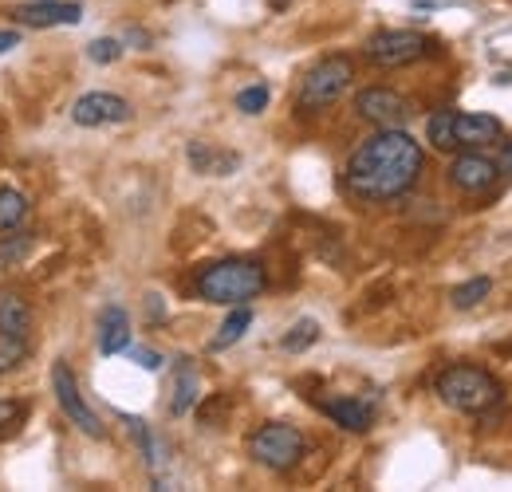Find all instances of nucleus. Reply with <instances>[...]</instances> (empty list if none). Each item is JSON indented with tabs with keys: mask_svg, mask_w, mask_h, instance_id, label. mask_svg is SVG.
I'll list each match as a JSON object with an SVG mask.
<instances>
[{
	"mask_svg": "<svg viewBox=\"0 0 512 492\" xmlns=\"http://www.w3.org/2000/svg\"><path fill=\"white\" fill-rule=\"evenodd\" d=\"M446 174H449V185L461 189V193H489V189L497 185L501 166H497L493 158H485V154L465 150V154H457V158L449 162Z\"/></svg>",
	"mask_w": 512,
	"mask_h": 492,
	"instance_id": "10",
	"label": "nucleus"
},
{
	"mask_svg": "<svg viewBox=\"0 0 512 492\" xmlns=\"http://www.w3.org/2000/svg\"><path fill=\"white\" fill-rule=\"evenodd\" d=\"M197 296L205 304H217V308H237V304H249L256 300L264 288H268V276H264V264L260 260H217V264H205L193 280Z\"/></svg>",
	"mask_w": 512,
	"mask_h": 492,
	"instance_id": "2",
	"label": "nucleus"
},
{
	"mask_svg": "<svg viewBox=\"0 0 512 492\" xmlns=\"http://www.w3.org/2000/svg\"><path fill=\"white\" fill-rule=\"evenodd\" d=\"M130 103L123 95H111V91H87L75 99L71 107V123L75 126H119L130 123Z\"/></svg>",
	"mask_w": 512,
	"mask_h": 492,
	"instance_id": "9",
	"label": "nucleus"
},
{
	"mask_svg": "<svg viewBox=\"0 0 512 492\" xmlns=\"http://www.w3.org/2000/svg\"><path fill=\"white\" fill-rule=\"evenodd\" d=\"M501 174H509L512 178V142L505 146V154H501Z\"/></svg>",
	"mask_w": 512,
	"mask_h": 492,
	"instance_id": "29",
	"label": "nucleus"
},
{
	"mask_svg": "<svg viewBox=\"0 0 512 492\" xmlns=\"http://www.w3.org/2000/svg\"><path fill=\"white\" fill-rule=\"evenodd\" d=\"M501 119L493 115H481V111H453V150H477V146H489L501 138Z\"/></svg>",
	"mask_w": 512,
	"mask_h": 492,
	"instance_id": "12",
	"label": "nucleus"
},
{
	"mask_svg": "<svg viewBox=\"0 0 512 492\" xmlns=\"http://www.w3.org/2000/svg\"><path fill=\"white\" fill-rule=\"evenodd\" d=\"M355 115H359L363 123L383 130V126H406L410 115H414V107H410V99H402V95L390 91V87H363V91L355 95Z\"/></svg>",
	"mask_w": 512,
	"mask_h": 492,
	"instance_id": "8",
	"label": "nucleus"
},
{
	"mask_svg": "<svg viewBox=\"0 0 512 492\" xmlns=\"http://www.w3.org/2000/svg\"><path fill=\"white\" fill-rule=\"evenodd\" d=\"M268 107V87L264 83H253V87H245L241 95H237V111L241 115H260Z\"/></svg>",
	"mask_w": 512,
	"mask_h": 492,
	"instance_id": "24",
	"label": "nucleus"
},
{
	"mask_svg": "<svg viewBox=\"0 0 512 492\" xmlns=\"http://www.w3.org/2000/svg\"><path fill=\"white\" fill-rule=\"evenodd\" d=\"M24 359H28V343H24V335H8V331H0V374L16 370Z\"/></svg>",
	"mask_w": 512,
	"mask_h": 492,
	"instance_id": "23",
	"label": "nucleus"
},
{
	"mask_svg": "<svg viewBox=\"0 0 512 492\" xmlns=\"http://www.w3.org/2000/svg\"><path fill=\"white\" fill-rule=\"evenodd\" d=\"M130 347V315L119 304L103 308L99 315V351L103 355H119Z\"/></svg>",
	"mask_w": 512,
	"mask_h": 492,
	"instance_id": "14",
	"label": "nucleus"
},
{
	"mask_svg": "<svg viewBox=\"0 0 512 492\" xmlns=\"http://www.w3.org/2000/svg\"><path fill=\"white\" fill-rule=\"evenodd\" d=\"M434 390H438V398L446 402L449 410H457V414H481L493 402H501V382L485 367H473V363L446 367L438 374Z\"/></svg>",
	"mask_w": 512,
	"mask_h": 492,
	"instance_id": "3",
	"label": "nucleus"
},
{
	"mask_svg": "<svg viewBox=\"0 0 512 492\" xmlns=\"http://www.w3.org/2000/svg\"><path fill=\"white\" fill-rule=\"evenodd\" d=\"M304 445L308 441H304V433L296 430V426H288V422H264L249 437V457H253L256 465L272 469V473H288V469L300 465Z\"/></svg>",
	"mask_w": 512,
	"mask_h": 492,
	"instance_id": "5",
	"label": "nucleus"
},
{
	"mask_svg": "<svg viewBox=\"0 0 512 492\" xmlns=\"http://www.w3.org/2000/svg\"><path fill=\"white\" fill-rule=\"evenodd\" d=\"M28 327H32V308H28V300L16 296V292H0V331H8V335H28Z\"/></svg>",
	"mask_w": 512,
	"mask_h": 492,
	"instance_id": "16",
	"label": "nucleus"
},
{
	"mask_svg": "<svg viewBox=\"0 0 512 492\" xmlns=\"http://www.w3.org/2000/svg\"><path fill=\"white\" fill-rule=\"evenodd\" d=\"M316 339H320V323H316V319H300V323H292V331L284 335V351L300 355V351H308Z\"/></svg>",
	"mask_w": 512,
	"mask_h": 492,
	"instance_id": "22",
	"label": "nucleus"
},
{
	"mask_svg": "<svg viewBox=\"0 0 512 492\" xmlns=\"http://www.w3.org/2000/svg\"><path fill=\"white\" fill-rule=\"evenodd\" d=\"M489 292H493V280L489 276H473V280H465L461 288H453L449 292V300H453V308H477L481 300H489Z\"/></svg>",
	"mask_w": 512,
	"mask_h": 492,
	"instance_id": "19",
	"label": "nucleus"
},
{
	"mask_svg": "<svg viewBox=\"0 0 512 492\" xmlns=\"http://www.w3.org/2000/svg\"><path fill=\"white\" fill-rule=\"evenodd\" d=\"M316 406L347 433H367L375 426V406L363 398H320Z\"/></svg>",
	"mask_w": 512,
	"mask_h": 492,
	"instance_id": "13",
	"label": "nucleus"
},
{
	"mask_svg": "<svg viewBox=\"0 0 512 492\" xmlns=\"http://www.w3.org/2000/svg\"><path fill=\"white\" fill-rule=\"evenodd\" d=\"M351 79H355V63L347 60V56H327V60H320L316 67H308V75L300 79L296 107L308 111V115L335 107V103L347 95Z\"/></svg>",
	"mask_w": 512,
	"mask_h": 492,
	"instance_id": "4",
	"label": "nucleus"
},
{
	"mask_svg": "<svg viewBox=\"0 0 512 492\" xmlns=\"http://www.w3.org/2000/svg\"><path fill=\"white\" fill-rule=\"evenodd\" d=\"M12 20L20 28H64V24L83 20V8L71 0H28V4L12 8Z\"/></svg>",
	"mask_w": 512,
	"mask_h": 492,
	"instance_id": "11",
	"label": "nucleus"
},
{
	"mask_svg": "<svg viewBox=\"0 0 512 492\" xmlns=\"http://www.w3.org/2000/svg\"><path fill=\"white\" fill-rule=\"evenodd\" d=\"M52 394H56V402H60V410L67 414V422L75 426L79 433H87V437H107V430H103V422H99V414L83 402V394H79V382H75V374H71V367H67L64 359L52 367Z\"/></svg>",
	"mask_w": 512,
	"mask_h": 492,
	"instance_id": "7",
	"label": "nucleus"
},
{
	"mask_svg": "<svg viewBox=\"0 0 512 492\" xmlns=\"http://www.w3.org/2000/svg\"><path fill=\"white\" fill-rule=\"evenodd\" d=\"M438 52V40L414 28H383L363 44V56L375 67H410Z\"/></svg>",
	"mask_w": 512,
	"mask_h": 492,
	"instance_id": "6",
	"label": "nucleus"
},
{
	"mask_svg": "<svg viewBox=\"0 0 512 492\" xmlns=\"http://www.w3.org/2000/svg\"><path fill=\"white\" fill-rule=\"evenodd\" d=\"M123 56V44L119 40H111V36H103V40H91L87 44V60L91 63H115Z\"/></svg>",
	"mask_w": 512,
	"mask_h": 492,
	"instance_id": "25",
	"label": "nucleus"
},
{
	"mask_svg": "<svg viewBox=\"0 0 512 492\" xmlns=\"http://www.w3.org/2000/svg\"><path fill=\"white\" fill-rule=\"evenodd\" d=\"M253 327V308L249 304H237V308L229 311V319L221 323V331L213 335V351H225V347H233V343H241L245 339V331Z\"/></svg>",
	"mask_w": 512,
	"mask_h": 492,
	"instance_id": "17",
	"label": "nucleus"
},
{
	"mask_svg": "<svg viewBox=\"0 0 512 492\" xmlns=\"http://www.w3.org/2000/svg\"><path fill=\"white\" fill-rule=\"evenodd\" d=\"M422 166H426L422 146L402 126H383L351 150L343 166V189L367 205L398 201L418 185Z\"/></svg>",
	"mask_w": 512,
	"mask_h": 492,
	"instance_id": "1",
	"label": "nucleus"
},
{
	"mask_svg": "<svg viewBox=\"0 0 512 492\" xmlns=\"http://www.w3.org/2000/svg\"><path fill=\"white\" fill-rule=\"evenodd\" d=\"M20 414H24V410H20L16 402H0V430H4V426H12Z\"/></svg>",
	"mask_w": 512,
	"mask_h": 492,
	"instance_id": "28",
	"label": "nucleus"
},
{
	"mask_svg": "<svg viewBox=\"0 0 512 492\" xmlns=\"http://www.w3.org/2000/svg\"><path fill=\"white\" fill-rule=\"evenodd\" d=\"M190 162H193V170H201V174H229V170L237 166V154L217 158V154H209V146H205V142H193Z\"/></svg>",
	"mask_w": 512,
	"mask_h": 492,
	"instance_id": "20",
	"label": "nucleus"
},
{
	"mask_svg": "<svg viewBox=\"0 0 512 492\" xmlns=\"http://www.w3.org/2000/svg\"><path fill=\"white\" fill-rule=\"evenodd\" d=\"M197 398H201V378H197V370L190 367V359H182V367H178V378H174L170 414H174V418H186L193 406H197Z\"/></svg>",
	"mask_w": 512,
	"mask_h": 492,
	"instance_id": "15",
	"label": "nucleus"
},
{
	"mask_svg": "<svg viewBox=\"0 0 512 492\" xmlns=\"http://www.w3.org/2000/svg\"><path fill=\"white\" fill-rule=\"evenodd\" d=\"M24 217H28V197H24L20 189L4 185V189H0V233L20 229V225H24Z\"/></svg>",
	"mask_w": 512,
	"mask_h": 492,
	"instance_id": "18",
	"label": "nucleus"
},
{
	"mask_svg": "<svg viewBox=\"0 0 512 492\" xmlns=\"http://www.w3.org/2000/svg\"><path fill=\"white\" fill-rule=\"evenodd\" d=\"M12 48H20V32L16 28H0V56H8Z\"/></svg>",
	"mask_w": 512,
	"mask_h": 492,
	"instance_id": "27",
	"label": "nucleus"
},
{
	"mask_svg": "<svg viewBox=\"0 0 512 492\" xmlns=\"http://www.w3.org/2000/svg\"><path fill=\"white\" fill-rule=\"evenodd\" d=\"M36 245V233H16V237H0V272L24 264V256Z\"/></svg>",
	"mask_w": 512,
	"mask_h": 492,
	"instance_id": "21",
	"label": "nucleus"
},
{
	"mask_svg": "<svg viewBox=\"0 0 512 492\" xmlns=\"http://www.w3.org/2000/svg\"><path fill=\"white\" fill-rule=\"evenodd\" d=\"M130 359H134L142 370H162V355H158V351H150V347H134V351H130Z\"/></svg>",
	"mask_w": 512,
	"mask_h": 492,
	"instance_id": "26",
	"label": "nucleus"
}]
</instances>
